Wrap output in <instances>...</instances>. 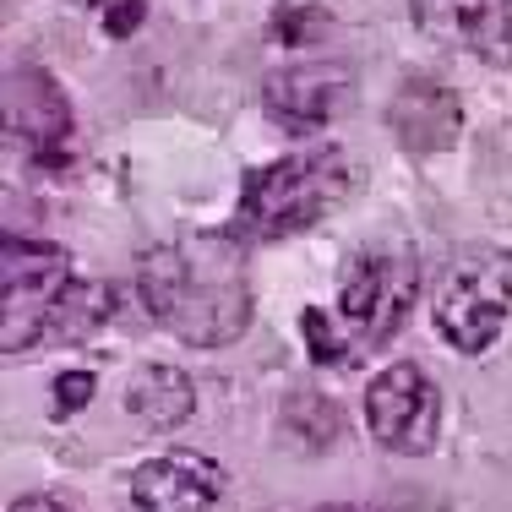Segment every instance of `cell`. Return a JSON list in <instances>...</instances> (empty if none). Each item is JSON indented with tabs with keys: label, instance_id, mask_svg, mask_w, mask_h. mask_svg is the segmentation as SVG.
Instances as JSON below:
<instances>
[{
	"label": "cell",
	"instance_id": "5bb4252c",
	"mask_svg": "<svg viewBox=\"0 0 512 512\" xmlns=\"http://www.w3.org/2000/svg\"><path fill=\"white\" fill-rule=\"evenodd\" d=\"M284 425H289V436H300V447H311V453L333 447V442H338V431H344L338 409L327 404V398H316V393H295V398H289Z\"/></svg>",
	"mask_w": 512,
	"mask_h": 512
},
{
	"label": "cell",
	"instance_id": "30bf717a",
	"mask_svg": "<svg viewBox=\"0 0 512 512\" xmlns=\"http://www.w3.org/2000/svg\"><path fill=\"white\" fill-rule=\"evenodd\" d=\"M349 66L333 60H311V66H289L267 77V115L284 120L289 131H316L349 104Z\"/></svg>",
	"mask_w": 512,
	"mask_h": 512
},
{
	"label": "cell",
	"instance_id": "2e32d148",
	"mask_svg": "<svg viewBox=\"0 0 512 512\" xmlns=\"http://www.w3.org/2000/svg\"><path fill=\"white\" fill-rule=\"evenodd\" d=\"M93 371H66L55 382V414L66 420V414H77V409H88V398H93Z\"/></svg>",
	"mask_w": 512,
	"mask_h": 512
},
{
	"label": "cell",
	"instance_id": "52a82bcc",
	"mask_svg": "<svg viewBox=\"0 0 512 512\" xmlns=\"http://www.w3.org/2000/svg\"><path fill=\"white\" fill-rule=\"evenodd\" d=\"M6 137L33 169L60 175L71 164V104L39 66H11L6 77Z\"/></svg>",
	"mask_w": 512,
	"mask_h": 512
},
{
	"label": "cell",
	"instance_id": "5b68a950",
	"mask_svg": "<svg viewBox=\"0 0 512 512\" xmlns=\"http://www.w3.org/2000/svg\"><path fill=\"white\" fill-rule=\"evenodd\" d=\"M71 289V256L50 240H17L6 235L0 246V349L6 355H28L50 338V322Z\"/></svg>",
	"mask_w": 512,
	"mask_h": 512
},
{
	"label": "cell",
	"instance_id": "9c48e42d",
	"mask_svg": "<svg viewBox=\"0 0 512 512\" xmlns=\"http://www.w3.org/2000/svg\"><path fill=\"white\" fill-rule=\"evenodd\" d=\"M420 33L480 60H512V0H409Z\"/></svg>",
	"mask_w": 512,
	"mask_h": 512
},
{
	"label": "cell",
	"instance_id": "ac0fdd59",
	"mask_svg": "<svg viewBox=\"0 0 512 512\" xmlns=\"http://www.w3.org/2000/svg\"><path fill=\"white\" fill-rule=\"evenodd\" d=\"M11 512H71V507L55 502V496H22V502H11Z\"/></svg>",
	"mask_w": 512,
	"mask_h": 512
},
{
	"label": "cell",
	"instance_id": "7c38bea8",
	"mask_svg": "<svg viewBox=\"0 0 512 512\" xmlns=\"http://www.w3.org/2000/svg\"><path fill=\"white\" fill-rule=\"evenodd\" d=\"M126 409L137 414V420H148L153 431H175V425L191 420V409H197V387H191V376L175 371V365H142L126 387Z\"/></svg>",
	"mask_w": 512,
	"mask_h": 512
},
{
	"label": "cell",
	"instance_id": "e0dca14e",
	"mask_svg": "<svg viewBox=\"0 0 512 512\" xmlns=\"http://www.w3.org/2000/svg\"><path fill=\"white\" fill-rule=\"evenodd\" d=\"M142 17H148V0H120V6L104 11V33L109 39H131L142 28Z\"/></svg>",
	"mask_w": 512,
	"mask_h": 512
},
{
	"label": "cell",
	"instance_id": "8992f818",
	"mask_svg": "<svg viewBox=\"0 0 512 512\" xmlns=\"http://www.w3.org/2000/svg\"><path fill=\"white\" fill-rule=\"evenodd\" d=\"M365 420H371V436L387 453L425 458L442 436V387L420 365L398 360L365 387Z\"/></svg>",
	"mask_w": 512,
	"mask_h": 512
},
{
	"label": "cell",
	"instance_id": "ffe728a7",
	"mask_svg": "<svg viewBox=\"0 0 512 512\" xmlns=\"http://www.w3.org/2000/svg\"><path fill=\"white\" fill-rule=\"evenodd\" d=\"M82 6H120V0H82Z\"/></svg>",
	"mask_w": 512,
	"mask_h": 512
},
{
	"label": "cell",
	"instance_id": "7a4b0ae2",
	"mask_svg": "<svg viewBox=\"0 0 512 512\" xmlns=\"http://www.w3.org/2000/svg\"><path fill=\"white\" fill-rule=\"evenodd\" d=\"M414 289H420V267L414 251H360L349 256L344 278H338V311L327 316L322 306H306L300 333L311 344V360L344 365L355 349H382L398 338L409 322Z\"/></svg>",
	"mask_w": 512,
	"mask_h": 512
},
{
	"label": "cell",
	"instance_id": "ba28073f",
	"mask_svg": "<svg viewBox=\"0 0 512 512\" xmlns=\"http://www.w3.org/2000/svg\"><path fill=\"white\" fill-rule=\"evenodd\" d=\"M137 512H229V474L202 453H164L131 474Z\"/></svg>",
	"mask_w": 512,
	"mask_h": 512
},
{
	"label": "cell",
	"instance_id": "9a60e30c",
	"mask_svg": "<svg viewBox=\"0 0 512 512\" xmlns=\"http://www.w3.org/2000/svg\"><path fill=\"white\" fill-rule=\"evenodd\" d=\"M316 33H327V17L316 6H289L273 17V39H284V44H311Z\"/></svg>",
	"mask_w": 512,
	"mask_h": 512
},
{
	"label": "cell",
	"instance_id": "3957f363",
	"mask_svg": "<svg viewBox=\"0 0 512 512\" xmlns=\"http://www.w3.org/2000/svg\"><path fill=\"white\" fill-rule=\"evenodd\" d=\"M355 175H349V158L338 148H306L289 153L278 164H262L246 175L240 186V213L235 229L246 240H284L311 229L316 218H327L338 202L349 197Z\"/></svg>",
	"mask_w": 512,
	"mask_h": 512
},
{
	"label": "cell",
	"instance_id": "6da1fadb",
	"mask_svg": "<svg viewBox=\"0 0 512 512\" xmlns=\"http://www.w3.org/2000/svg\"><path fill=\"white\" fill-rule=\"evenodd\" d=\"M142 306L191 349H224L251 327L246 256L229 235L169 240L142 256Z\"/></svg>",
	"mask_w": 512,
	"mask_h": 512
},
{
	"label": "cell",
	"instance_id": "277c9868",
	"mask_svg": "<svg viewBox=\"0 0 512 512\" xmlns=\"http://www.w3.org/2000/svg\"><path fill=\"white\" fill-rule=\"evenodd\" d=\"M431 316H436V333L458 355H485L512 316V251H496V246L463 251L436 284Z\"/></svg>",
	"mask_w": 512,
	"mask_h": 512
},
{
	"label": "cell",
	"instance_id": "8fae6325",
	"mask_svg": "<svg viewBox=\"0 0 512 512\" xmlns=\"http://www.w3.org/2000/svg\"><path fill=\"white\" fill-rule=\"evenodd\" d=\"M387 126L393 137L404 142L409 153H442L458 142V126H463V109H458V93L436 77H409L404 88L393 93L387 104Z\"/></svg>",
	"mask_w": 512,
	"mask_h": 512
},
{
	"label": "cell",
	"instance_id": "4fadbf2b",
	"mask_svg": "<svg viewBox=\"0 0 512 512\" xmlns=\"http://www.w3.org/2000/svg\"><path fill=\"white\" fill-rule=\"evenodd\" d=\"M109 311H115V295H109L104 284H71L66 300H60V311H55V322H50V338L82 344L88 333H99L109 322Z\"/></svg>",
	"mask_w": 512,
	"mask_h": 512
},
{
	"label": "cell",
	"instance_id": "d6986e66",
	"mask_svg": "<svg viewBox=\"0 0 512 512\" xmlns=\"http://www.w3.org/2000/svg\"><path fill=\"white\" fill-rule=\"evenodd\" d=\"M311 512H360V507H344V502H333V507H311Z\"/></svg>",
	"mask_w": 512,
	"mask_h": 512
}]
</instances>
